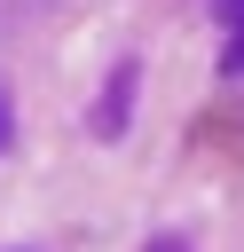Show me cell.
I'll return each instance as SVG.
<instances>
[{"label":"cell","instance_id":"6da1fadb","mask_svg":"<svg viewBox=\"0 0 244 252\" xmlns=\"http://www.w3.org/2000/svg\"><path fill=\"white\" fill-rule=\"evenodd\" d=\"M134 79H142L134 63H118V71H110V87H102V102H94V134H102V142H118V134H126V102H134Z\"/></svg>","mask_w":244,"mask_h":252},{"label":"cell","instance_id":"7a4b0ae2","mask_svg":"<svg viewBox=\"0 0 244 252\" xmlns=\"http://www.w3.org/2000/svg\"><path fill=\"white\" fill-rule=\"evenodd\" d=\"M220 63H228V71H244V24L228 32V55H220Z\"/></svg>","mask_w":244,"mask_h":252},{"label":"cell","instance_id":"3957f363","mask_svg":"<svg viewBox=\"0 0 244 252\" xmlns=\"http://www.w3.org/2000/svg\"><path fill=\"white\" fill-rule=\"evenodd\" d=\"M220 24L236 32V24H244V0H220Z\"/></svg>","mask_w":244,"mask_h":252},{"label":"cell","instance_id":"277c9868","mask_svg":"<svg viewBox=\"0 0 244 252\" xmlns=\"http://www.w3.org/2000/svg\"><path fill=\"white\" fill-rule=\"evenodd\" d=\"M8 142H16V126H8V94H0V150H8Z\"/></svg>","mask_w":244,"mask_h":252},{"label":"cell","instance_id":"5b68a950","mask_svg":"<svg viewBox=\"0 0 244 252\" xmlns=\"http://www.w3.org/2000/svg\"><path fill=\"white\" fill-rule=\"evenodd\" d=\"M150 252H189V244L181 236H150Z\"/></svg>","mask_w":244,"mask_h":252}]
</instances>
